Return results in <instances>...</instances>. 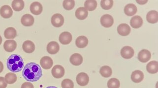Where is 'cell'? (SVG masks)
<instances>
[{"label": "cell", "mask_w": 158, "mask_h": 88, "mask_svg": "<svg viewBox=\"0 0 158 88\" xmlns=\"http://www.w3.org/2000/svg\"><path fill=\"white\" fill-rule=\"evenodd\" d=\"M101 25L105 28H108L111 27L114 24V19L110 15L105 14L101 18Z\"/></svg>", "instance_id": "obj_6"}, {"label": "cell", "mask_w": 158, "mask_h": 88, "mask_svg": "<svg viewBox=\"0 0 158 88\" xmlns=\"http://www.w3.org/2000/svg\"><path fill=\"white\" fill-rule=\"evenodd\" d=\"M62 88H74V83L72 80L64 79L61 83Z\"/></svg>", "instance_id": "obj_34"}, {"label": "cell", "mask_w": 158, "mask_h": 88, "mask_svg": "<svg viewBox=\"0 0 158 88\" xmlns=\"http://www.w3.org/2000/svg\"><path fill=\"white\" fill-rule=\"evenodd\" d=\"M30 10L31 13L33 14L39 15L43 12V6L40 2H35L31 5Z\"/></svg>", "instance_id": "obj_12"}, {"label": "cell", "mask_w": 158, "mask_h": 88, "mask_svg": "<svg viewBox=\"0 0 158 88\" xmlns=\"http://www.w3.org/2000/svg\"><path fill=\"white\" fill-rule=\"evenodd\" d=\"M22 75L27 81L37 82L43 76V72L39 65L35 62H31L26 64L24 67Z\"/></svg>", "instance_id": "obj_1"}, {"label": "cell", "mask_w": 158, "mask_h": 88, "mask_svg": "<svg viewBox=\"0 0 158 88\" xmlns=\"http://www.w3.org/2000/svg\"><path fill=\"white\" fill-rule=\"evenodd\" d=\"M60 42L63 45H68L72 42L73 39L72 34L68 32L62 33L59 36Z\"/></svg>", "instance_id": "obj_10"}, {"label": "cell", "mask_w": 158, "mask_h": 88, "mask_svg": "<svg viewBox=\"0 0 158 88\" xmlns=\"http://www.w3.org/2000/svg\"><path fill=\"white\" fill-rule=\"evenodd\" d=\"M46 88H58L57 87H55V86H49V87H46Z\"/></svg>", "instance_id": "obj_38"}, {"label": "cell", "mask_w": 158, "mask_h": 88, "mask_svg": "<svg viewBox=\"0 0 158 88\" xmlns=\"http://www.w3.org/2000/svg\"><path fill=\"white\" fill-rule=\"evenodd\" d=\"M83 60L82 56L79 53H74L71 56L69 59L71 64L76 66L80 65L82 63Z\"/></svg>", "instance_id": "obj_21"}, {"label": "cell", "mask_w": 158, "mask_h": 88, "mask_svg": "<svg viewBox=\"0 0 158 88\" xmlns=\"http://www.w3.org/2000/svg\"><path fill=\"white\" fill-rule=\"evenodd\" d=\"M100 73L103 77L108 78L112 75V69L108 66H104L100 69Z\"/></svg>", "instance_id": "obj_29"}, {"label": "cell", "mask_w": 158, "mask_h": 88, "mask_svg": "<svg viewBox=\"0 0 158 88\" xmlns=\"http://www.w3.org/2000/svg\"><path fill=\"white\" fill-rule=\"evenodd\" d=\"M4 70V65L1 61H0V73H1Z\"/></svg>", "instance_id": "obj_37"}, {"label": "cell", "mask_w": 158, "mask_h": 88, "mask_svg": "<svg viewBox=\"0 0 158 88\" xmlns=\"http://www.w3.org/2000/svg\"><path fill=\"white\" fill-rule=\"evenodd\" d=\"M46 50L49 54H56L59 51V45L57 42H56L55 41H52L48 44Z\"/></svg>", "instance_id": "obj_15"}, {"label": "cell", "mask_w": 158, "mask_h": 88, "mask_svg": "<svg viewBox=\"0 0 158 88\" xmlns=\"http://www.w3.org/2000/svg\"><path fill=\"white\" fill-rule=\"evenodd\" d=\"M131 29L128 24H122L117 27V32L121 36H128L130 33Z\"/></svg>", "instance_id": "obj_14"}, {"label": "cell", "mask_w": 158, "mask_h": 88, "mask_svg": "<svg viewBox=\"0 0 158 88\" xmlns=\"http://www.w3.org/2000/svg\"><path fill=\"white\" fill-rule=\"evenodd\" d=\"M2 43V38L1 36L0 35V45Z\"/></svg>", "instance_id": "obj_39"}, {"label": "cell", "mask_w": 158, "mask_h": 88, "mask_svg": "<svg viewBox=\"0 0 158 88\" xmlns=\"http://www.w3.org/2000/svg\"><path fill=\"white\" fill-rule=\"evenodd\" d=\"M120 86V82L118 79L112 78L110 79L107 82L108 88H119Z\"/></svg>", "instance_id": "obj_31"}, {"label": "cell", "mask_w": 158, "mask_h": 88, "mask_svg": "<svg viewBox=\"0 0 158 88\" xmlns=\"http://www.w3.org/2000/svg\"><path fill=\"white\" fill-rule=\"evenodd\" d=\"M40 64L43 69L49 70L53 65V61L50 57L44 56L40 59Z\"/></svg>", "instance_id": "obj_9"}, {"label": "cell", "mask_w": 158, "mask_h": 88, "mask_svg": "<svg viewBox=\"0 0 158 88\" xmlns=\"http://www.w3.org/2000/svg\"><path fill=\"white\" fill-rule=\"evenodd\" d=\"M7 87V83L5 80V78L0 77V88H6Z\"/></svg>", "instance_id": "obj_35"}, {"label": "cell", "mask_w": 158, "mask_h": 88, "mask_svg": "<svg viewBox=\"0 0 158 88\" xmlns=\"http://www.w3.org/2000/svg\"><path fill=\"white\" fill-rule=\"evenodd\" d=\"M77 83L81 86H86L89 82V77L85 72H80L77 75Z\"/></svg>", "instance_id": "obj_7"}, {"label": "cell", "mask_w": 158, "mask_h": 88, "mask_svg": "<svg viewBox=\"0 0 158 88\" xmlns=\"http://www.w3.org/2000/svg\"><path fill=\"white\" fill-rule=\"evenodd\" d=\"M17 36L16 29L12 27H10L6 29L4 32V36L7 39H14Z\"/></svg>", "instance_id": "obj_26"}, {"label": "cell", "mask_w": 158, "mask_h": 88, "mask_svg": "<svg viewBox=\"0 0 158 88\" xmlns=\"http://www.w3.org/2000/svg\"><path fill=\"white\" fill-rule=\"evenodd\" d=\"M151 52L148 50L143 49L138 54V59L142 63H146L151 59Z\"/></svg>", "instance_id": "obj_8"}, {"label": "cell", "mask_w": 158, "mask_h": 88, "mask_svg": "<svg viewBox=\"0 0 158 88\" xmlns=\"http://www.w3.org/2000/svg\"><path fill=\"white\" fill-rule=\"evenodd\" d=\"M147 71L151 74L157 73L158 71V62L156 61H152L146 66Z\"/></svg>", "instance_id": "obj_25"}, {"label": "cell", "mask_w": 158, "mask_h": 88, "mask_svg": "<svg viewBox=\"0 0 158 88\" xmlns=\"http://www.w3.org/2000/svg\"><path fill=\"white\" fill-rule=\"evenodd\" d=\"M75 1L73 0H64L63 2L64 8L67 10H71L74 8Z\"/></svg>", "instance_id": "obj_32"}, {"label": "cell", "mask_w": 158, "mask_h": 88, "mask_svg": "<svg viewBox=\"0 0 158 88\" xmlns=\"http://www.w3.org/2000/svg\"><path fill=\"white\" fill-rule=\"evenodd\" d=\"M24 63L22 57L18 54H12L9 57L6 61L7 69L12 72L21 71Z\"/></svg>", "instance_id": "obj_2"}, {"label": "cell", "mask_w": 158, "mask_h": 88, "mask_svg": "<svg viewBox=\"0 0 158 88\" xmlns=\"http://www.w3.org/2000/svg\"><path fill=\"white\" fill-rule=\"evenodd\" d=\"M75 15L78 19L83 20L87 17L88 12L85 7H80L76 10Z\"/></svg>", "instance_id": "obj_22"}, {"label": "cell", "mask_w": 158, "mask_h": 88, "mask_svg": "<svg viewBox=\"0 0 158 88\" xmlns=\"http://www.w3.org/2000/svg\"><path fill=\"white\" fill-rule=\"evenodd\" d=\"M16 75L12 72H10L5 75V80L8 84H12L17 81Z\"/></svg>", "instance_id": "obj_30"}, {"label": "cell", "mask_w": 158, "mask_h": 88, "mask_svg": "<svg viewBox=\"0 0 158 88\" xmlns=\"http://www.w3.org/2000/svg\"><path fill=\"white\" fill-rule=\"evenodd\" d=\"M144 74L142 71L136 70L133 71L131 75V79L135 83H139L143 80Z\"/></svg>", "instance_id": "obj_20"}, {"label": "cell", "mask_w": 158, "mask_h": 88, "mask_svg": "<svg viewBox=\"0 0 158 88\" xmlns=\"http://www.w3.org/2000/svg\"><path fill=\"white\" fill-rule=\"evenodd\" d=\"M143 22L142 18L138 15L132 17L130 21L131 27L135 29L140 28L143 25Z\"/></svg>", "instance_id": "obj_19"}, {"label": "cell", "mask_w": 158, "mask_h": 88, "mask_svg": "<svg viewBox=\"0 0 158 88\" xmlns=\"http://www.w3.org/2000/svg\"><path fill=\"white\" fill-rule=\"evenodd\" d=\"M113 5L112 0H102L101 1V6L105 10H109L112 8Z\"/></svg>", "instance_id": "obj_33"}, {"label": "cell", "mask_w": 158, "mask_h": 88, "mask_svg": "<svg viewBox=\"0 0 158 88\" xmlns=\"http://www.w3.org/2000/svg\"><path fill=\"white\" fill-rule=\"evenodd\" d=\"M21 88H34V87L33 84L30 82H26L22 85Z\"/></svg>", "instance_id": "obj_36"}, {"label": "cell", "mask_w": 158, "mask_h": 88, "mask_svg": "<svg viewBox=\"0 0 158 88\" xmlns=\"http://www.w3.org/2000/svg\"><path fill=\"white\" fill-rule=\"evenodd\" d=\"M34 18L29 14H26L24 15L21 19V24L25 27L32 26L34 24Z\"/></svg>", "instance_id": "obj_13"}, {"label": "cell", "mask_w": 158, "mask_h": 88, "mask_svg": "<svg viewBox=\"0 0 158 88\" xmlns=\"http://www.w3.org/2000/svg\"><path fill=\"white\" fill-rule=\"evenodd\" d=\"M51 24L54 27L60 28L63 25L64 23V18L60 14H54L51 18Z\"/></svg>", "instance_id": "obj_3"}, {"label": "cell", "mask_w": 158, "mask_h": 88, "mask_svg": "<svg viewBox=\"0 0 158 88\" xmlns=\"http://www.w3.org/2000/svg\"><path fill=\"white\" fill-rule=\"evenodd\" d=\"M138 9L135 5L129 4L127 5L124 8V13L128 16H134L136 13Z\"/></svg>", "instance_id": "obj_17"}, {"label": "cell", "mask_w": 158, "mask_h": 88, "mask_svg": "<svg viewBox=\"0 0 158 88\" xmlns=\"http://www.w3.org/2000/svg\"><path fill=\"white\" fill-rule=\"evenodd\" d=\"M52 75L55 78H61L64 75V69L63 67L57 65L53 67L51 71Z\"/></svg>", "instance_id": "obj_5"}, {"label": "cell", "mask_w": 158, "mask_h": 88, "mask_svg": "<svg viewBox=\"0 0 158 88\" xmlns=\"http://www.w3.org/2000/svg\"><path fill=\"white\" fill-rule=\"evenodd\" d=\"M121 55L123 58L129 59L132 58L135 54V51L133 48L130 46H125L121 50Z\"/></svg>", "instance_id": "obj_4"}, {"label": "cell", "mask_w": 158, "mask_h": 88, "mask_svg": "<svg viewBox=\"0 0 158 88\" xmlns=\"http://www.w3.org/2000/svg\"><path fill=\"white\" fill-rule=\"evenodd\" d=\"M84 6L87 11H94L97 7V2L95 0H87L84 3Z\"/></svg>", "instance_id": "obj_28"}, {"label": "cell", "mask_w": 158, "mask_h": 88, "mask_svg": "<svg viewBox=\"0 0 158 88\" xmlns=\"http://www.w3.org/2000/svg\"><path fill=\"white\" fill-rule=\"evenodd\" d=\"M147 21L151 24H155L158 21V12L156 10H151L146 15Z\"/></svg>", "instance_id": "obj_23"}, {"label": "cell", "mask_w": 158, "mask_h": 88, "mask_svg": "<svg viewBox=\"0 0 158 88\" xmlns=\"http://www.w3.org/2000/svg\"><path fill=\"white\" fill-rule=\"evenodd\" d=\"M22 48L26 53H31L35 50V45L32 41L27 40L23 43Z\"/></svg>", "instance_id": "obj_18"}, {"label": "cell", "mask_w": 158, "mask_h": 88, "mask_svg": "<svg viewBox=\"0 0 158 88\" xmlns=\"http://www.w3.org/2000/svg\"><path fill=\"white\" fill-rule=\"evenodd\" d=\"M12 9L15 11H20L24 7V2L22 0H14L11 4Z\"/></svg>", "instance_id": "obj_27"}, {"label": "cell", "mask_w": 158, "mask_h": 88, "mask_svg": "<svg viewBox=\"0 0 158 88\" xmlns=\"http://www.w3.org/2000/svg\"><path fill=\"white\" fill-rule=\"evenodd\" d=\"M17 47V43L14 40H8L5 41L4 48L7 52H13Z\"/></svg>", "instance_id": "obj_16"}, {"label": "cell", "mask_w": 158, "mask_h": 88, "mask_svg": "<svg viewBox=\"0 0 158 88\" xmlns=\"http://www.w3.org/2000/svg\"><path fill=\"white\" fill-rule=\"evenodd\" d=\"M88 44V39L85 36H80L77 38L76 45L78 48H82L86 47Z\"/></svg>", "instance_id": "obj_24"}, {"label": "cell", "mask_w": 158, "mask_h": 88, "mask_svg": "<svg viewBox=\"0 0 158 88\" xmlns=\"http://www.w3.org/2000/svg\"><path fill=\"white\" fill-rule=\"evenodd\" d=\"M13 14V11L9 5H5L0 9V15L2 18L8 19L10 18Z\"/></svg>", "instance_id": "obj_11"}]
</instances>
